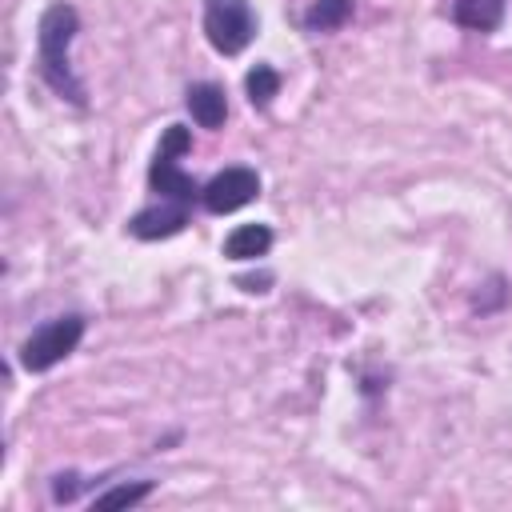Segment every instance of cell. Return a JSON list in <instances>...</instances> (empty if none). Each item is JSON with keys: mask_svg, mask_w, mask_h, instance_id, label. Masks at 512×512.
<instances>
[{"mask_svg": "<svg viewBox=\"0 0 512 512\" xmlns=\"http://www.w3.org/2000/svg\"><path fill=\"white\" fill-rule=\"evenodd\" d=\"M80 28V16L72 4H52L40 24H36V64H40V76L44 84L60 96V100H72V104H84V84L72 76V64H68V48H72V36Z\"/></svg>", "mask_w": 512, "mask_h": 512, "instance_id": "obj_1", "label": "cell"}, {"mask_svg": "<svg viewBox=\"0 0 512 512\" xmlns=\"http://www.w3.org/2000/svg\"><path fill=\"white\" fill-rule=\"evenodd\" d=\"M188 144H192V132L184 124H168L164 136H160V148L152 156V168H148V188L160 196V204H172V208H184V212H192V204L204 192V184H196L180 168V156L188 152Z\"/></svg>", "mask_w": 512, "mask_h": 512, "instance_id": "obj_2", "label": "cell"}, {"mask_svg": "<svg viewBox=\"0 0 512 512\" xmlns=\"http://www.w3.org/2000/svg\"><path fill=\"white\" fill-rule=\"evenodd\" d=\"M80 336H84V316L80 312H68V316H56V320L40 324L20 344V368L24 372H48V368H56L68 352H76Z\"/></svg>", "mask_w": 512, "mask_h": 512, "instance_id": "obj_3", "label": "cell"}, {"mask_svg": "<svg viewBox=\"0 0 512 512\" xmlns=\"http://www.w3.org/2000/svg\"><path fill=\"white\" fill-rule=\"evenodd\" d=\"M204 36L220 56H240L256 36L248 0H204Z\"/></svg>", "mask_w": 512, "mask_h": 512, "instance_id": "obj_4", "label": "cell"}, {"mask_svg": "<svg viewBox=\"0 0 512 512\" xmlns=\"http://www.w3.org/2000/svg\"><path fill=\"white\" fill-rule=\"evenodd\" d=\"M256 196H260V176H256V168L236 164V168L216 172V176L204 184L200 204H204L212 216H224V212H236V208L252 204Z\"/></svg>", "mask_w": 512, "mask_h": 512, "instance_id": "obj_5", "label": "cell"}, {"mask_svg": "<svg viewBox=\"0 0 512 512\" xmlns=\"http://www.w3.org/2000/svg\"><path fill=\"white\" fill-rule=\"evenodd\" d=\"M184 224H188V212H184V208L152 204V208H140V212L128 220V232H132L136 240H164V236L184 232Z\"/></svg>", "mask_w": 512, "mask_h": 512, "instance_id": "obj_6", "label": "cell"}, {"mask_svg": "<svg viewBox=\"0 0 512 512\" xmlns=\"http://www.w3.org/2000/svg\"><path fill=\"white\" fill-rule=\"evenodd\" d=\"M184 108L192 112V120H196L200 128H220V124L228 120V96H224V88L212 84V80L192 84V88L184 92Z\"/></svg>", "mask_w": 512, "mask_h": 512, "instance_id": "obj_7", "label": "cell"}, {"mask_svg": "<svg viewBox=\"0 0 512 512\" xmlns=\"http://www.w3.org/2000/svg\"><path fill=\"white\" fill-rule=\"evenodd\" d=\"M508 0H456L452 4V20L468 32H496L504 24Z\"/></svg>", "mask_w": 512, "mask_h": 512, "instance_id": "obj_8", "label": "cell"}, {"mask_svg": "<svg viewBox=\"0 0 512 512\" xmlns=\"http://www.w3.org/2000/svg\"><path fill=\"white\" fill-rule=\"evenodd\" d=\"M268 248H272V228L268 224H240L224 240L228 260H256V256H268Z\"/></svg>", "mask_w": 512, "mask_h": 512, "instance_id": "obj_9", "label": "cell"}, {"mask_svg": "<svg viewBox=\"0 0 512 512\" xmlns=\"http://www.w3.org/2000/svg\"><path fill=\"white\" fill-rule=\"evenodd\" d=\"M348 16H352V0H312V8L304 12V28L336 32L340 24H348Z\"/></svg>", "mask_w": 512, "mask_h": 512, "instance_id": "obj_10", "label": "cell"}, {"mask_svg": "<svg viewBox=\"0 0 512 512\" xmlns=\"http://www.w3.org/2000/svg\"><path fill=\"white\" fill-rule=\"evenodd\" d=\"M244 92H248V104L252 108H268L272 96L280 92V72L272 64H256L248 76H244Z\"/></svg>", "mask_w": 512, "mask_h": 512, "instance_id": "obj_11", "label": "cell"}, {"mask_svg": "<svg viewBox=\"0 0 512 512\" xmlns=\"http://www.w3.org/2000/svg\"><path fill=\"white\" fill-rule=\"evenodd\" d=\"M152 492V480H136V484H116L108 492L96 496V508H124V504H140Z\"/></svg>", "mask_w": 512, "mask_h": 512, "instance_id": "obj_12", "label": "cell"}]
</instances>
